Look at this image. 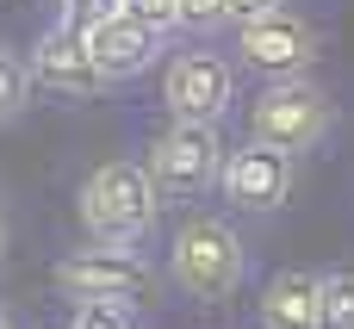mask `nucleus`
Listing matches in <instances>:
<instances>
[{
	"label": "nucleus",
	"instance_id": "nucleus-1",
	"mask_svg": "<svg viewBox=\"0 0 354 329\" xmlns=\"http://www.w3.org/2000/svg\"><path fill=\"white\" fill-rule=\"evenodd\" d=\"M168 280L199 299V305H224L243 292L249 280V243L236 236L230 218H212V212H193L174 224L168 236Z\"/></svg>",
	"mask_w": 354,
	"mask_h": 329
},
{
	"label": "nucleus",
	"instance_id": "nucleus-2",
	"mask_svg": "<svg viewBox=\"0 0 354 329\" xmlns=\"http://www.w3.org/2000/svg\"><path fill=\"white\" fill-rule=\"evenodd\" d=\"M75 212H81V230H87L93 243L131 249V243H143V236L156 230L162 187H156V174H149L143 162H100V168L81 180Z\"/></svg>",
	"mask_w": 354,
	"mask_h": 329
},
{
	"label": "nucleus",
	"instance_id": "nucleus-3",
	"mask_svg": "<svg viewBox=\"0 0 354 329\" xmlns=\"http://www.w3.org/2000/svg\"><path fill=\"white\" fill-rule=\"evenodd\" d=\"M330 124H336V106H330V93H324L311 75H299V81H268V87L255 93V106H249V137L268 143V149H286V156L317 149V143L330 137Z\"/></svg>",
	"mask_w": 354,
	"mask_h": 329
},
{
	"label": "nucleus",
	"instance_id": "nucleus-4",
	"mask_svg": "<svg viewBox=\"0 0 354 329\" xmlns=\"http://www.w3.org/2000/svg\"><path fill=\"white\" fill-rule=\"evenodd\" d=\"M56 292L75 299V305H149L156 292V267L137 255V249H118V243H87L75 255L56 261Z\"/></svg>",
	"mask_w": 354,
	"mask_h": 329
},
{
	"label": "nucleus",
	"instance_id": "nucleus-5",
	"mask_svg": "<svg viewBox=\"0 0 354 329\" xmlns=\"http://www.w3.org/2000/svg\"><path fill=\"white\" fill-rule=\"evenodd\" d=\"M224 156H230V149H224L218 124H187V118H174L168 131H156L143 168L156 174L162 199H199V193H212V187L224 180Z\"/></svg>",
	"mask_w": 354,
	"mask_h": 329
},
{
	"label": "nucleus",
	"instance_id": "nucleus-6",
	"mask_svg": "<svg viewBox=\"0 0 354 329\" xmlns=\"http://www.w3.org/2000/svg\"><path fill=\"white\" fill-rule=\"evenodd\" d=\"M324 56V37L305 12H274V19H255V25H236V62L249 75H268V81H299L311 75V62Z\"/></svg>",
	"mask_w": 354,
	"mask_h": 329
},
{
	"label": "nucleus",
	"instance_id": "nucleus-7",
	"mask_svg": "<svg viewBox=\"0 0 354 329\" xmlns=\"http://www.w3.org/2000/svg\"><path fill=\"white\" fill-rule=\"evenodd\" d=\"M162 100L187 124H218L236 106V62L218 50H180L162 68Z\"/></svg>",
	"mask_w": 354,
	"mask_h": 329
},
{
	"label": "nucleus",
	"instance_id": "nucleus-8",
	"mask_svg": "<svg viewBox=\"0 0 354 329\" xmlns=\"http://www.w3.org/2000/svg\"><path fill=\"white\" fill-rule=\"evenodd\" d=\"M218 193L236 205V212H255V218H268V212H280L286 199H292V156L286 149H268V143H236L230 156H224V180H218Z\"/></svg>",
	"mask_w": 354,
	"mask_h": 329
},
{
	"label": "nucleus",
	"instance_id": "nucleus-9",
	"mask_svg": "<svg viewBox=\"0 0 354 329\" xmlns=\"http://www.w3.org/2000/svg\"><path fill=\"white\" fill-rule=\"evenodd\" d=\"M31 81L50 87V93H62V100H87V93L106 87V68H100L93 44H87L81 31L50 25V31L31 44Z\"/></svg>",
	"mask_w": 354,
	"mask_h": 329
},
{
	"label": "nucleus",
	"instance_id": "nucleus-10",
	"mask_svg": "<svg viewBox=\"0 0 354 329\" xmlns=\"http://www.w3.org/2000/svg\"><path fill=\"white\" fill-rule=\"evenodd\" d=\"M261 329H324V274L280 267L261 286Z\"/></svg>",
	"mask_w": 354,
	"mask_h": 329
},
{
	"label": "nucleus",
	"instance_id": "nucleus-11",
	"mask_svg": "<svg viewBox=\"0 0 354 329\" xmlns=\"http://www.w3.org/2000/svg\"><path fill=\"white\" fill-rule=\"evenodd\" d=\"M87 44H93V56H100L106 81H131V75L156 68V56H162V44H168V37H156L149 25H137V19L124 12V19H112V25H100Z\"/></svg>",
	"mask_w": 354,
	"mask_h": 329
},
{
	"label": "nucleus",
	"instance_id": "nucleus-12",
	"mask_svg": "<svg viewBox=\"0 0 354 329\" xmlns=\"http://www.w3.org/2000/svg\"><path fill=\"white\" fill-rule=\"evenodd\" d=\"M31 56H19V50H6L0 44V118H19L25 106H31Z\"/></svg>",
	"mask_w": 354,
	"mask_h": 329
},
{
	"label": "nucleus",
	"instance_id": "nucleus-13",
	"mask_svg": "<svg viewBox=\"0 0 354 329\" xmlns=\"http://www.w3.org/2000/svg\"><path fill=\"white\" fill-rule=\"evenodd\" d=\"M324 329H354V267L324 274Z\"/></svg>",
	"mask_w": 354,
	"mask_h": 329
},
{
	"label": "nucleus",
	"instance_id": "nucleus-14",
	"mask_svg": "<svg viewBox=\"0 0 354 329\" xmlns=\"http://www.w3.org/2000/svg\"><path fill=\"white\" fill-rule=\"evenodd\" d=\"M56 6H62V25L81 31V37H93L100 25L124 19V0H56Z\"/></svg>",
	"mask_w": 354,
	"mask_h": 329
},
{
	"label": "nucleus",
	"instance_id": "nucleus-15",
	"mask_svg": "<svg viewBox=\"0 0 354 329\" xmlns=\"http://www.w3.org/2000/svg\"><path fill=\"white\" fill-rule=\"evenodd\" d=\"M124 12L137 25H149L156 37H174L180 31V0H124Z\"/></svg>",
	"mask_w": 354,
	"mask_h": 329
},
{
	"label": "nucleus",
	"instance_id": "nucleus-16",
	"mask_svg": "<svg viewBox=\"0 0 354 329\" xmlns=\"http://www.w3.org/2000/svg\"><path fill=\"white\" fill-rule=\"evenodd\" d=\"M68 329H131V305H75L68 311Z\"/></svg>",
	"mask_w": 354,
	"mask_h": 329
},
{
	"label": "nucleus",
	"instance_id": "nucleus-17",
	"mask_svg": "<svg viewBox=\"0 0 354 329\" xmlns=\"http://www.w3.org/2000/svg\"><path fill=\"white\" fill-rule=\"evenodd\" d=\"M230 25V0H180V31H218Z\"/></svg>",
	"mask_w": 354,
	"mask_h": 329
},
{
	"label": "nucleus",
	"instance_id": "nucleus-18",
	"mask_svg": "<svg viewBox=\"0 0 354 329\" xmlns=\"http://www.w3.org/2000/svg\"><path fill=\"white\" fill-rule=\"evenodd\" d=\"M286 12V0H230V25H255V19H274Z\"/></svg>",
	"mask_w": 354,
	"mask_h": 329
},
{
	"label": "nucleus",
	"instance_id": "nucleus-19",
	"mask_svg": "<svg viewBox=\"0 0 354 329\" xmlns=\"http://www.w3.org/2000/svg\"><path fill=\"white\" fill-rule=\"evenodd\" d=\"M0 329H12V323H6V311H0Z\"/></svg>",
	"mask_w": 354,
	"mask_h": 329
},
{
	"label": "nucleus",
	"instance_id": "nucleus-20",
	"mask_svg": "<svg viewBox=\"0 0 354 329\" xmlns=\"http://www.w3.org/2000/svg\"><path fill=\"white\" fill-rule=\"evenodd\" d=\"M0 243H6V230H0Z\"/></svg>",
	"mask_w": 354,
	"mask_h": 329
}]
</instances>
